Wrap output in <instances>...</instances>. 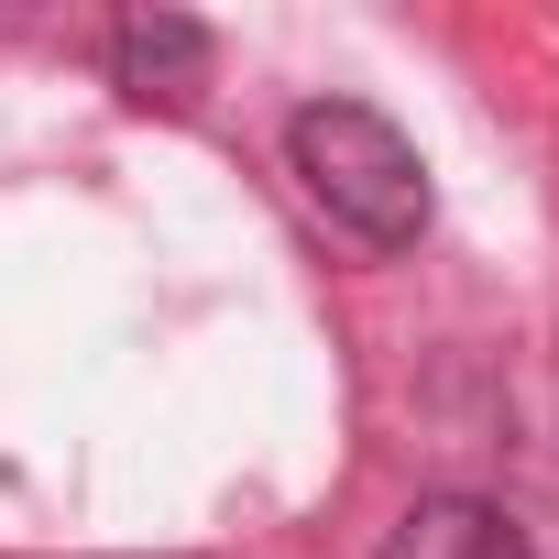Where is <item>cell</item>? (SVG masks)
Masks as SVG:
<instances>
[{"instance_id": "3", "label": "cell", "mask_w": 559, "mask_h": 559, "mask_svg": "<svg viewBox=\"0 0 559 559\" xmlns=\"http://www.w3.org/2000/svg\"><path fill=\"white\" fill-rule=\"evenodd\" d=\"M373 559H537V548H526L515 504H493V493H417Z\"/></svg>"}, {"instance_id": "1", "label": "cell", "mask_w": 559, "mask_h": 559, "mask_svg": "<svg viewBox=\"0 0 559 559\" xmlns=\"http://www.w3.org/2000/svg\"><path fill=\"white\" fill-rule=\"evenodd\" d=\"M286 165L330 209V230H352L362 252H417V230L439 209L417 143L373 99H308V110H286Z\"/></svg>"}, {"instance_id": "2", "label": "cell", "mask_w": 559, "mask_h": 559, "mask_svg": "<svg viewBox=\"0 0 559 559\" xmlns=\"http://www.w3.org/2000/svg\"><path fill=\"white\" fill-rule=\"evenodd\" d=\"M209 67H219V34H209L198 12H121V23H110V88H132L143 110H154V99L187 110V99L209 88Z\"/></svg>"}]
</instances>
